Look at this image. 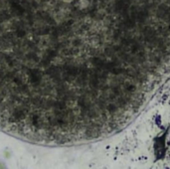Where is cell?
Returning <instances> with one entry per match:
<instances>
[{
  "mask_svg": "<svg viewBox=\"0 0 170 169\" xmlns=\"http://www.w3.org/2000/svg\"><path fill=\"white\" fill-rule=\"evenodd\" d=\"M163 0H0V130L44 146L103 137L123 74L120 32Z\"/></svg>",
  "mask_w": 170,
  "mask_h": 169,
  "instance_id": "6da1fadb",
  "label": "cell"
}]
</instances>
